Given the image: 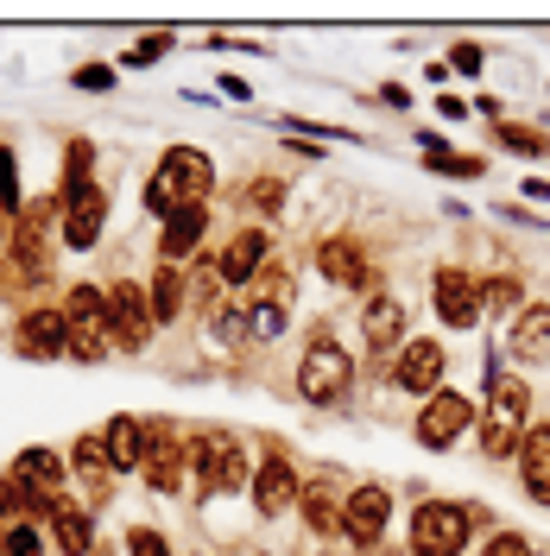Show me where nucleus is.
Returning a JSON list of instances; mask_svg holds the SVG:
<instances>
[{"label":"nucleus","mask_w":550,"mask_h":556,"mask_svg":"<svg viewBox=\"0 0 550 556\" xmlns=\"http://www.w3.org/2000/svg\"><path fill=\"white\" fill-rule=\"evenodd\" d=\"M172 45H177L172 33H146L139 45H127V51H121V70H146V64H159V58H165Z\"/></svg>","instance_id":"33"},{"label":"nucleus","mask_w":550,"mask_h":556,"mask_svg":"<svg viewBox=\"0 0 550 556\" xmlns=\"http://www.w3.org/2000/svg\"><path fill=\"white\" fill-rule=\"evenodd\" d=\"M45 525H51V551H64V556H89V551H96V513H89V500L51 493Z\"/></svg>","instance_id":"15"},{"label":"nucleus","mask_w":550,"mask_h":556,"mask_svg":"<svg viewBox=\"0 0 550 556\" xmlns=\"http://www.w3.org/2000/svg\"><path fill=\"white\" fill-rule=\"evenodd\" d=\"M475 424H482V399H468V392H455V386H437V392L417 405L412 437H417V450L449 455L468 430H475Z\"/></svg>","instance_id":"2"},{"label":"nucleus","mask_w":550,"mask_h":556,"mask_svg":"<svg viewBox=\"0 0 550 556\" xmlns=\"http://www.w3.org/2000/svg\"><path fill=\"white\" fill-rule=\"evenodd\" d=\"M241 197L260 208V215H278V208H285V184H278V177H253Z\"/></svg>","instance_id":"35"},{"label":"nucleus","mask_w":550,"mask_h":556,"mask_svg":"<svg viewBox=\"0 0 550 556\" xmlns=\"http://www.w3.org/2000/svg\"><path fill=\"white\" fill-rule=\"evenodd\" d=\"M64 316H70V361H102L108 342H114V336H108V291L76 285Z\"/></svg>","instance_id":"9"},{"label":"nucleus","mask_w":550,"mask_h":556,"mask_svg":"<svg viewBox=\"0 0 550 556\" xmlns=\"http://www.w3.org/2000/svg\"><path fill=\"white\" fill-rule=\"evenodd\" d=\"M58 203H64V247L70 253H96V241H102V228H108L102 184H76V190H64Z\"/></svg>","instance_id":"12"},{"label":"nucleus","mask_w":550,"mask_h":556,"mask_svg":"<svg viewBox=\"0 0 550 556\" xmlns=\"http://www.w3.org/2000/svg\"><path fill=\"white\" fill-rule=\"evenodd\" d=\"M209 190H215V165H209V152H197V146H172L165 159H159V172L146 177V215H177V208L190 203H209Z\"/></svg>","instance_id":"1"},{"label":"nucleus","mask_w":550,"mask_h":556,"mask_svg":"<svg viewBox=\"0 0 550 556\" xmlns=\"http://www.w3.org/2000/svg\"><path fill=\"white\" fill-rule=\"evenodd\" d=\"M518 197H525V203H538V208H550V177H525V184H518Z\"/></svg>","instance_id":"41"},{"label":"nucleus","mask_w":550,"mask_h":556,"mask_svg":"<svg viewBox=\"0 0 550 556\" xmlns=\"http://www.w3.org/2000/svg\"><path fill=\"white\" fill-rule=\"evenodd\" d=\"M127 556H172V544H165V531L134 525V531H127Z\"/></svg>","instance_id":"39"},{"label":"nucleus","mask_w":550,"mask_h":556,"mask_svg":"<svg viewBox=\"0 0 550 556\" xmlns=\"http://www.w3.org/2000/svg\"><path fill=\"white\" fill-rule=\"evenodd\" d=\"M342 486L329 481V475H316V481L298 486V513H304L310 538H342Z\"/></svg>","instance_id":"20"},{"label":"nucleus","mask_w":550,"mask_h":556,"mask_svg":"<svg viewBox=\"0 0 550 556\" xmlns=\"http://www.w3.org/2000/svg\"><path fill=\"white\" fill-rule=\"evenodd\" d=\"M13 481L51 500V493H58V481H64V462H58L51 450H20V455H13Z\"/></svg>","instance_id":"27"},{"label":"nucleus","mask_w":550,"mask_h":556,"mask_svg":"<svg viewBox=\"0 0 550 556\" xmlns=\"http://www.w3.org/2000/svg\"><path fill=\"white\" fill-rule=\"evenodd\" d=\"M184 443H190V468H197V486L203 493H241L247 486V450L228 430H197Z\"/></svg>","instance_id":"5"},{"label":"nucleus","mask_w":550,"mask_h":556,"mask_svg":"<svg viewBox=\"0 0 550 556\" xmlns=\"http://www.w3.org/2000/svg\"><path fill=\"white\" fill-rule=\"evenodd\" d=\"M266 253H273V235L266 228H235L228 247L215 253V273H222V285H253V273L266 266Z\"/></svg>","instance_id":"19"},{"label":"nucleus","mask_w":550,"mask_h":556,"mask_svg":"<svg viewBox=\"0 0 550 556\" xmlns=\"http://www.w3.org/2000/svg\"><path fill=\"white\" fill-rule=\"evenodd\" d=\"M102 450H108V468H114V475H139V468H146V424L127 417V412L108 417Z\"/></svg>","instance_id":"23"},{"label":"nucleus","mask_w":550,"mask_h":556,"mask_svg":"<svg viewBox=\"0 0 550 556\" xmlns=\"http://www.w3.org/2000/svg\"><path fill=\"white\" fill-rule=\"evenodd\" d=\"M298 392H304L310 405H348V392H354V361H348L342 342H329V336H316L304 348V361H298Z\"/></svg>","instance_id":"4"},{"label":"nucleus","mask_w":550,"mask_h":556,"mask_svg":"<svg viewBox=\"0 0 550 556\" xmlns=\"http://www.w3.org/2000/svg\"><path fill=\"white\" fill-rule=\"evenodd\" d=\"M203 235H209V203H190V208H177V215H165V228H159L165 266H184V260L203 247Z\"/></svg>","instance_id":"22"},{"label":"nucleus","mask_w":550,"mask_h":556,"mask_svg":"<svg viewBox=\"0 0 550 556\" xmlns=\"http://www.w3.org/2000/svg\"><path fill=\"white\" fill-rule=\"evenodd\" d=\"M298 468L285 462V455H266L260 468H253V513L260 519H278V513H291L298 506Z\"/></svg>","instance_id":"18"},{"label":"nucleus","mask_w":550,"mask_h":556,"mask_svg":"<svg viewBox=\"0 0 550 556\" xmlns=\"http://www.w3.org/2000/svg\"><path fill=\"white\" fill-rule=\"evenodd\" d=\"M417 146H424V172L462 177V184H482V177H487L482 152H455V146H449V139H437V134H417Z\"/></svg>","instance_id":"24"},{"label":"nucleus","mask_w":550,"mask_h":556,"mask_svg":"<svg viewBox=\"0 0 550 556\" xmlns=\"http://www.w3.org/2000/svg\"><path fill=\"white\" fill-rule=\"evenodd\" d=\"M405 323H412L405 298H392V291H374V298L361 304V342L374 348V354H399V348H405Z\"/></svg>","instance_id":"16"},{"label":"nucleus","mask_w":550,"mask_h":556,"mask_svg":"<svg viewBox=\"0 0 550 556\" xmlns=\"http://www.w3.org/2000/svg\"><path fill=\"white\" fill-rule=\"evenodd\" d=\"M152 329H159V316H152V298H146V285L134 278H121V285H108V336L114 348H146L152 342Z\"/></svg>","instance_id":"10"},{"label":"nucleus","mask_w":550,"mask_h":556,"mask_svg":"<svg viewBox=\"0 0 550 556\" xmlns=\"http://www.w3.org/2000/svg\"><path fill=\"white\" fill-rule=\"evenodd\" d=\"M241 304H247V342H278L285 336L291 316H285L278 298H241Z\"/></svg>","instance_id":"31"},{"label":"nucleus","mask_w":550,"mask_h":556,"mask_svg":"<svg viewBox=\"0 0 550 556\" xmlns=\"http://www.w3.org/2000/svg\"><path fill=\"white\" fill-rule=\"evenodd\" d=\"M507 354H513L518 367L550 361V304H525V311L513 316V329H507Z\"/></svg>","instance_id":"21"},{"label":"nucleus","mask_w":550,"mask_h":556,"mask_svg":"<svg viewBox=\"0 0 550 556\" xmlns=\"http://www.w3.org/2000/svg\"><path fill=\"white\" fill-rule=\"evenodd\" d=\"M386 525H392V486L386 481H361L348 486L342 500V538L354 551H374L379 538H386Z\"/></svg>","instance_id":"7"},{"label":"nucleus","mask_w":550,"mask_h":556,"mask_svg":"<svg viewBox=\"0 0 550 556\" xmlns=\"http://www.w3.org/2000/svg\"><path fill=\"white\" fill-rule=\"evenodd\" d=\"M475 556H538V544H532L525 531H513V525H493V531H487V544Z\"/></svg>","instance_id":"32"},{"label":"nucleus","mask_w":550,"mask_h":556,"mask_svg":"<svg viewBox=\"0 0 550 556\" xmlns=\"http://www.w3.org/2000/svg\"><path fill=\"white\" fill-rule=\"evenodd\" d=\"M316 273L329 278L336 291H379L374 266H367V247L354 241V235H329V241H316Z\"/></svg>","instance_id":"14"},{"label":"nucleus","mask_w":550,"mask_h":556,"mask_svg":"<svg viewBox=\"0 0 550 556\" xmlns=\"http://www.w3.org/2000/svg\"><path fill=\"white\" fill-rule=\"evenodd\" d=\"M493 146H500L507 159H525V165L550 159V134L532 127V121H500V127H493Z\"/></svg>","instance_id":"26"},{"label":"nucleus","mask_w":550,"mask_h":556,"mask_svg":"<svg viewBox=\"0 0 550 556\" xmlns=\"http://www.w3.org/2000/svg\"><path fill=\"white\" fill-rule=\"evenodd\" d=\"M13 348L26 354V361H64L70 354V316L64 304H38L13 323Z\"/></svg>","instance_id":"11"},{"label":"nucleus","mask_w":550,"mask_h":556,"mask_svg":"<svg viewBox=\"0 0 550 556\" xmlns=\"http://www.w3.org/2000/svg\"><path fill=\"white\" fill-rule=\"evenodd\" d=\"M392 386L412 399H430L437 386H449V348L437 336H405V348L392 354Z\"/></svg>","instance_id":"6"},{"label":"nucleus","mask_w":550,"mask_h":556,"mask_svg":"<svg viewBox=\"0 0 550 556\" xmlns=\"http://www.w3.org/2000/svg\"><path fill=\"white\" fill-rule=\"evenodd\" d=\"M70 468H76V481L89 486V513H96V506H108V481H114V468H108L102 437H76V450H70Z\"/></svg>","instance_id":"25"},{"label":"nucleus","mask_w":550,"mask_h":556,"mask_svg":"<svg viewBox=\"0 0 550 556\" xmlns=\"http://www.w3.org/2000/svg\"><path fill=\"white\" fill-rule=\"evenodd\" d=\"M7 241H13V228H7V215H0V260H7Z\"/></svg>","instance_id":"45"},{"label":"nucleus","mask_w":550,"mask_h":556,"mask_svg":"<svg viewBox=\"0 0 550 556\" xmlns=\"http://www.w3.org/2000/svg\"><path fill=\"white\" fill-rule=\"evenodd\" d=\"M184 468H190V443L177 437L172 424H146V486L152 493H177L184 486Z\"/></svg>","instance_id":"13"},{"label":"nucleus","mask_w":550,"mask_h":556,"mask_svg":"<svg viewBox=\"0 0 550 556\" xmlns=\"http://www.w3.org/2000/svg\"><path fill=\"white\" fill-rule=\"evenodd\" d=\"M482 311L487 316H507V323L525 311V278H518L513 266H507V273H493V278H482Z\"/></svg>","instance_id":"29"},{"label":"nucleus","mask_w":550,"mask_h":556,"mask_svg":"<svg viewBox=\"0 0 550 556\" xmlns=\"http://www.w3.org/2000/svg\"><path fill=\"white\" fill-rule=\"evenodd\" d=\"M424 83H437V89L449 83V64H443V58H430V64H424Z\"/></svg>","instance_id":"44"},{"label":"nucleus","mask_w":550,"mask_h":556,"mask_svg":"<svg viewBox=\"0 0 550 556\" xmlns=\"http://www.w3.org/2000/svg\"><path fill=\"white\" fill-rule=\"evenodd\" d=\"M89 159H96V146H89V139H70V159H64V190H76V184H96V177H89Z\"/></svg>","instance_id":"36"},{"label":"nucleus","mask_w":550,"mask_h":556,"mask_svg":"<svg viewBox=\"0 0 550 556\" xmlns=\"http://www.w3.org/2000/svg\"><path fill=\"white\" fill-rule=\"evenodd\" d=\"M215 336H222L228 348H241V342H247V304H235V311L215 316Z\"/></svg>","instance_id":"40"},{"label":"nucleus","mask_w":550,"mask_h":556,"mask_svg":"<svg viewBox=\"0 0 550 556\" xmlns=\"http://www.w3.org/2000/svg\"><path fill=\"white\" fill-rule=\"evenodd\" d=\"M114 76H121V64H76L70 70V83H76V89H96V96L114 89Z\"/></svg>","instance_id":"38"},{"label":"nucleus","mask_w":550,"mask_h":556,"mask_svg":"<svg viewBox=\"0 0 550 556\" xmlns=\"http://www.w3.org/2000/svg\"><path fill=\"white\" fill-rule=\"evenodd\" d=\"M146 298H152V316H159V323H172V316L190 304V278L159 260V273H152V285H146Z\"/></svg>","instance_id":"28"},{"label":"nucleus","mask_w":550,"mask_h":556,"mask_svg":"<svg viewBox=\"0 0 550 556\" xmlns=\"http://www.w3.org/2000/svg\"><path fill=\"white\" fill-rule=\"evenodd\" d=\"M430 311L443 329H482V278L462 273V266H437L430 278Z\"/></svg>","instance_id":"8"},{"label":"nucleus","mask_w":550,"mask_h":556,"mask_svg":"<svg viewBox=\"0 0 550 556\" xmlns=\"http://www.w3.org/2000/svg\"><path fill=\"white\" fill-rule=\"evenodd\" d=\"M443 64L455 70V76H482V70H487V51L475 45V38H462V45H449V58H443Z\"/></svg>","instance_id":"37"},{"label":"nucleus","mask_w":550,"mask_h":556,"mask_svg":"<svg viewBox=\"0 0 550 556\" xmlns=\"http://www.w3.org/2000/svg\"><path fill=\"white\" fill-rule=\"evenodd\" d=\"M374 102H386V108H399V114H405V108H412V89H405V83H386Z\"/></svg>","instance_id":"43"},{"label":"nucleus","mask_w":550,"mask_h":556,"mask_svg":"<svg viewBox=\"0 0 550 556\" xmlns=\"http://www.w3.org/2000/svg\"><path fill=\"white\" fill-rule=\"evenodd\" d=\"M26 197H20V165H13V152L0 146V215H20Z\"/></svg>","instance_id":"34"},{"label":"nucleus","mask_w":550,"mask_h":556,"mask_svg":"<svg viewBox=\"0 0 550 556\" xmlns=\"http://www.w3.org/2000/svg\"><path fill=\"white\" fill-rule=\"evenodd\" d=\"M475 430H482V455H487V462H518V443H525V430H518V424L482 412V424H475Z\"/></svg>","instance_id":"30"},{"label":"nucleus","mask_w":550,"mask_h":556,"mask_svg":"<svg viewBox=\"0 0 550 556\" xmlns=\"http://www.w3.org/2000/svg\"><path fill=\"white\" fill-rule=\"evenodd\" d=\"M518 486L532 506H550V417L525 424V443H518Z\"/></svg>","instance_id":"17"},{"label":"nucleus","mask_w":550,"mask_h":556,"mask_svg":"<svg viewBox=\"0 0 550 556\" xmlns=\"http://www.w3.org/2000/svg\"><path fill=\"white\" fill-rule=\"evenodd\" d=\"M468 538H475V506H462V500H417L412 556H462Z\"/></svg>","instance_id":"3"},{"label":"nucleus","mask_w":550,"mask_h":556,"mask_svg":"<svg viewBox=\"0 0 550 556\" xmlns=\"http://www.w3.org/2000/svg\"><path fill=\"white\" fill-rule=\"evenodd\" d=\"M437 114H443L449 127H455V121H468V114H475V108L462 102V96H437Z\"/></svg>","instance_id":"42"}]
</instances>
